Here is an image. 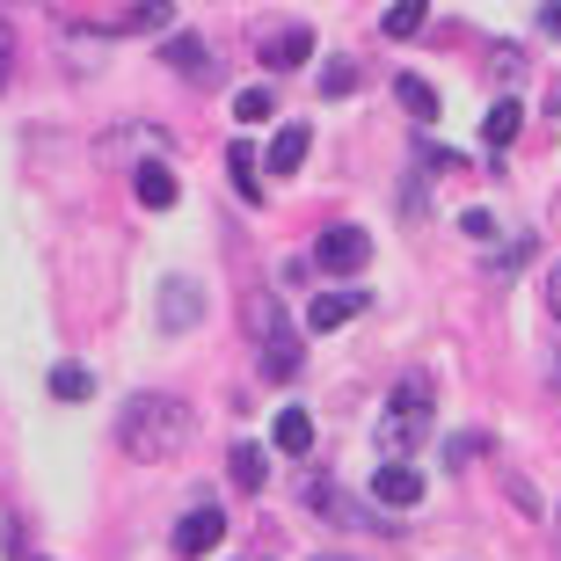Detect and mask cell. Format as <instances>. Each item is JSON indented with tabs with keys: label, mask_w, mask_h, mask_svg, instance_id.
<instances>
[{
	"label": "cell",
	"mask_w": 561,
	"mask_h": 561,
	"mask_svg": "<svg viewBox=\"0 0 561 561\" xmlns=\"http://www.w3.org/2000/svg\"><path fill=\"white\" fill-rule=\"evenodd\" d=\"M467 459H481V437H445V467L467 474Z\"/></svg>",
	"instance_id": "24"
},
{
	"label": "cell",
	"mask_w": 561,
	"mask_h": 561,
	"mask_svg": "<svg viewBox=\"0 0 561 561\" xmlns=\"http://www.w3.org/2000/svg\"><path fill=\"white\" fill-rule=\"evenodd\" d=\"M227 175H233V190H241L249 205L263 197V183H255V153H249V146H233V153H227Z\"/></svg>",
	"instance_id": "20"
},
{
	"label": "cell",
	"mask_w": 561,
	"mask_h": 561,
	"mask_svg": "<svg viewBox=\"0 0 561 561\" xmlns=\"http://www.w3.org/2000/svg\"><path fill=\"white\" fill-rule=\"evenodd\" d=\"M365 255H373V241H365L357 227H329L321 241H313V263H321V271H335V277L365 271Z\"/></svg>",
	"instance_id": "3"
},
{
	"label": "cell",
	"mask_w": 561,
	"mask_h": 561,
	"mask_svg": "<svg viewBox=\"0 0 561 561\" xmlns=\"http://www.w3.org/2000/svg\"><path fill=\"white\" fill-rule=\"evenodd\" d=\"M554 387H561V357H554Z\"/></svg>",
	"instance_id": "29"
},
{
	"label": "cell",
	"mask_w": 561,
	"mask_h": 561,
	"mask_svg": "<svg viewBox=\"0 0 561 561\" xmlns=\"http://www.w3.org/2000/svg\"><path fill=\"white\" fill-rule=\"evenodd\" d=\"M313 561H351V554H313Z\"/></svg>",
	"instance_id": "28"
},
{
	"label": "cell",
	"mask_w": 561,
	"mask_h": 561,
	"mask_svg": "<svg viewBox=\"0 0 561 561\" xmlns=\"http://www.w3.org/2000/svg\"><path fill=\"white\" fill-rule=\"evenodd\" d=\"M227 474H233V489H263V481H271V453H263V445H233V459H227Z\"/></svg>",
	"instance_id": "11"
},
{
	"label": "cell",
	"mask_w": 561,
	"mask_h": 561,
	"mask_svg": "<svg viewBox=\"0 0 561 561\" xmlns=\"http://www.w3.org/2000/svg\"><path fill=\"white\" fill-rule=\"evenodd\" d=\"M51 394L59 401H88L95 394V373H88V365H51Z\"/></svg>",
	"instance_id": "19"
},
{
	"label": "cell",
	"mask_w": 561,
	"mask_h": 561,
	"mask_svg": "<svg viewBox=\"0 0 561 561\" xmlns=\"http://www.w3.org/2000/svg\"><path fill=\"white\" fill-rule=\"evenodd\" d=\"M373 503H387V511H416L423 503V474L409 467V459H387L373 474Z\"/></svg>",
	"instance_id": "4"
},
{
	"label": "cell",
	"mask_w": 561,
	"mask_h": 561,
	"mask_svg": "<svg viewBox=\"0 0 561 561\" xmlns=\"http://www.w3.org/2000/svg\"><path fill=\"white\" fill-rule=\"evenodd\" d=\"M547 307H554V321H561V263L547 271Z\"/></svg>",
	"instance_id": "26"
},
{
	"label": "cell",
	"mask_w": 561,
	"mask_h": 561,
	"mask_svg": "<svg viewBox=\"0 0 561 561\" xmlns=\"http://www.w3.org/2000/svg\"><path fill=\"white\" fill-rule=\"evenodd\" d=\"M307 146H313V131H307V125H285V131L271 139V175H291V168L307 161Z\"/></svg>",
	"instance_id": "13"
},
{
	"label": "cell",
	"mask_w": 561,
	"mask_h": 561,
	"mask_svg": "<svg viewBox=\"0 0 561 561\" xmlns=\"http://www.w3.org/2000/svg\"><path fill=\"white\" fill-rule=\"evenodd\" d=\"M219 540H227V518H219V511H190V518L175 525V554H211Z\"/></svg>",
	"instance_id": "6"
},
{
	"label": "cell",
	"mask_w": 561,
	"mask_h": 561,
	"mask_svg": "<svg viewBox=\"0 0 561 561\" xmlns=\"http://www.w3.org/2000/svg\"><path fill=\"white\" fill-rule=\"evenodd\" d=\"M357 307H365V291H321V299L307 307V329H313V335H329V329H343Z\"/></svg>",
	"instance_id": "8"
},
{
	"label": "cell",
	"mask_w": 561,
	"mask_h": 561,
	"mask_svg": "<svg viewBox=\"0 0 561 561\" xmlns=\"http://www.w3.org/2000/svg\"><path fill=\"white\" fill-rule=\"evenodd\" d=\"M357 81H365V73H357V59H329V66H321V95H329V103H335V95H351Z\"/></svg>",
	"instance_id": "21"
},
{
	"label": "cell",
	"mask_w": 561,
	"mask_h": 561,
	"mask_svg": "<svg viewBox=\"0 0 561 561\" xmlns=\"http://www.w3.org/2000/svg\"><path fill=\"white\" fill-rule=\"evenodd\" d=\"M423 22H431V0H394V8H387V22H379V30H387V37H416Z\"/></svg>",
	"instance_id": "17"
},
{
	"label": "cell",
	"mask_w": 561,
	"mask_h": 561,
	"mask_svg": "<svg viewBox=\"0 0 561 561\" xmlns=\"http://www.w3.org/2000/svg\"><path fill=\"white\" fill-rule=\"evenodd\" d=\"M554 110H561V95H554Z\"/></svg>",
	"instance_id": "30"
},
{
	"label": "cell",
	"mask_w": 561,
	"mask_h": 561,
	"mask_svg": "<svg viewBox=\"0 0 561 561\" xmlns=\"http://www.w3.org/2000/svg\"><path fill=\"white\" fill-rule=\"evenodd\" d=\"M313 59V30L307 22H291V30H271V37H263V66H271V73H291V66H307Z\"/></svg>",
	"instance_id": "5"
},
{
	"label": "cell",
	"mask_w": 561,
	"mask_h": 561,
	"mask_svg": "<svg viewBox=\"0 0 561 561\" xmlns=\"http://www.w3.org/2000/svg\"><path fill=\"white\" fill-rule=\"evenodd\" d=\"M271 437H277V453H291V459H299V453L313 445V416H307V409H277Z\"/></svg>",
	"instance_id": "12"
},
{
	"label": "cell",
	"mask_w": 561,
	"mask_h": 561,
	"mask_svg": "<svg viewBox=\"0 0 561 561\" xmlns=\"http://www.w3.org/2000/svg\"><path fill=\"white\" fill-rule=\"evenodd\" d=\"M8 51H15V37H8V22H0V81H8Z\"/></svg>",
	"instance_id": "27"
},
{
	"label": "cell",
	"mask_w": 561,
	"mask_h": 561,
	"mask_svg": "<svg viewBox=\"0 0 561 561\" xmlns=\"http://www.w3.org/2000/svg\"><path fill=\"white\" fill-rule=\"evenodd\" d=\"M518 125H525V103H511V95H503V103L489 110V125H481V139H489V146L503 153V146L518 139Z\"/></svg>",
	"instance_id": "15"
},
{
	"label": "cell",
	"mask_w": 561,
	"mask_h": 561,
	"mask_svg": "<svg viewBox=\"0 0 561 561\" xmlns=\"http://www.w3.org/2000/svg\"><path fill=\"white\" fill-rule=\"evenodd\" d=\"M263 373H271V379H291V373H299V335H271V343H263Z\"/></svg>",
	"instance_id": "16"
},
{
	"label": "cell",
	"mask_w": 561,
	"mask_h": 561,
	"mask_svg": "<svg viewBox=\"0 0 561 561\" xmlns=\"http://www.w3.org/2000/svg\"><path fill=\"white\" fill-rule=\"evenodd\" d=\"M183 437H190V416L168 394H139L125 416H117V445H125L131 459H168Z\"/></svg>",
	"instance_id": "1"
},
{
	"label": "cell",
	"mask_w": 561,
	"mask_h": 561,
	"mask_svg": "<svg viewBox=\"0 0 561 561\" xmlns=\"http://www.w3.org/2000/svg\"><path fill=\"white\" fill-rule=\"evenodd\" d=\"M233 117H241V125H263V117H271V88H241V95H233Z\"/></svg>",
	"instance_id": "22"
},
{
	"label": "cell",
	"mask_w": 561,
	"mask_h": 561,
	"mask_svg": "<svg viewBox=\"0 0 561 561\" xmlns=\"http://www.w3.org/2000/svg\"><path fill=\"white\" fill-rule=\"evenodd\" d=\"M423 437H431V379H401L394 409L379 416V453L401 459V453H416Z\"/></svg>",
	"instance_id": "2"
},
{
	"label": "cell",
	"mask_w": 561,
	"mask_h": 561,
	"mask_svg": "<svg viewBox=\"0 0 561 561\" xmlns=\"http://www.w3.org/2000/svg\"><path fill=\"white\" fill-rule=\"evenodd\" d=\"M168 22H175V0H139L131 15H117V30H125V37H146V30H168Z\"/></svg>",
	"instance_id": "14"
},
{
	"label": "cell",
	"mask_w": 561,
	"mask_h": 561,
	"mask_svg": "<svg viewBox=\"0 0 561 561\" xmlns=\"http://www.w3.org/2000/svg\"><path fill=\"white\" fill-rule=\"evenodd\" d=\"M131 190H139V205H146V211H168L175 197H183V183H175V168H161V161H146V168H139V183H131Z\"/></svg>",
	"instance_id": "9"
},
{
	"label": "cell",
	"mask_w": 561,
	"mask_h": 561,
	"mask_svg": "<svg viewBox=\"0 0 561 561\" xmlns=\"http://www.w3.org/2000/svg\"><path fill=\"white\" fill-rule=\"evenodd\" d=\"M197 321V285H168L161 299V329H190Z\"/></svg>",
	"instance_id": "18"
},
{
	"label": "cell",
	"mask_w": 561,
	"mask_h": 561,
	"mask_svg": "<svg viewBox=\"0 0 561 561\" xmlns=\"http://www.w3.org/2000/svg\"><path fill=\"white\" fill-rule=\"evenodd\" d=\"M540 30H547V37H561V0H547V8H540Z\"/></svg>",
	"instance_id": "25"
},
{
	"label": "cell",
	"mask_w": 561,
	"mask_h": 561,
	"mask_svg": "<svg viewBox=\"0 0 561 561\" xmlns=\"http://www.w3.org/2000/svg\"><path fill=\"white\" fill-rule=\"evenodd\" d=\"M394 103L409 110V125H437V88L416 81V73H401V81H394Z\"/></svg>",
	"instance_id": "10"
},
{
	"label": "cell",
	"mask_w": 561,
	"mask_h": 561,
	"mask_svg": "<svg viewBox=\"0 0 561 561\" xmlns=\"http://www.w3.org/2000/svg\"><path fill=\"white\" fill-rule=\"evenodd\" d=\"M161 59L175 66L183 81H197V88L211 81V51H205V37H190V30H183V37H168V44H161Z\"/></svg>",
	"instance_id": "7"
},
{
	"label": "cell",
	"mask_w": 561,
	"mask_h": 561,
	"mask_svg": "<svg viewBox=\"0 0 561 561\" xmlns=\"http://www.w3.org/2000/svg\"><path fill=\"white\" fill-rule=\"evenodd\" d=\"M459 233H467V241H481V249H489V241H496V211H459Z\"/></svg>",
	"instance_id": "23"
}]
</instances>
